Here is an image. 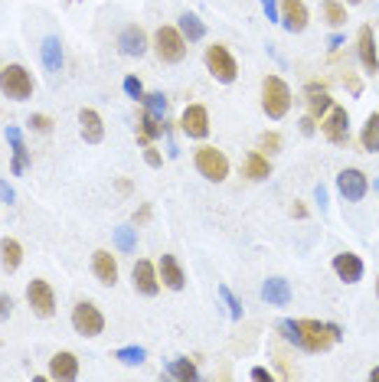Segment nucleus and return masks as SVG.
Returning <instances> with one entry per match:
<instances>
[{"instance_id":"f257e3e1","label":"nucleus","mask_w":379,"mask_h":382,"mask_svg":"<svg viewBox=\"0 0 379 382\" xmlns=\"http://www.w3.org/2000/svg\"><path fill=\"white\" fill-rule=\"evenodd\" d=\"M262 111H265L271 121H278V118L288 115L291 111L288 82L278 79V75H265V79H262Z\"/></svg>"},{"instance_id":"f03ea898","label":"nucleus","mask_w":379,"mask_h":382,"mask_svg":"<svg viewBox=\"0 0 379 382\" xmlns=\"http://www.w3.org/2000/svg\"><path fill=\"white\" fill-rule=\"evenodd\" d=\"M301 333V350L308 353H324L340 340V327L337 323H320V321H298Z\"/></svg>"},{"instance_id":"7ed1b4c3","label":"nucleus","mask_w":379,"mask_h":382,"mask_svg":"<svg viewBox=\"0 0 379 382\" xmlns=\"http://www.w3.org/2000/svg\"><path fill=\"white\" fill-rule=\"evenodd\" d=\"M206 69H210V75L216 82H222V85H232V82L239 79V66H236L232 52L226 50L222 43L206 46Z\"/></svg>"},{"instance_id":"20e7f679","label":"nucleus","mask_w":379,"mask_h":382,"mask_svg":"<svg viewBox=\"0 0 379 382\" xmlns=\"http://www.w3.org/2000/svg\"><path fill=\"white\" fill-rule=\"evenodd\" d=\"M0 91L13 101H27L33 95V75L23 66H3L0 69Z\"/></svg>"},{"instance_id":"39448f33","label":"nucleus","mask_w":379,"mask_h":382,"mask_svg":"<svg viewBox=\"0 0 379 382\" xmlns=\"http://www.w3.org/2000/svg\"><path fill=\"white\" fill-rule=\"evenodd\" d=\"M154 52L160 62H183L187 56V40L177 27H157L154 33Z\"/></svg>"},{"instance_id":"423d86ee","label":"nucleus","mask_w":379,"mask_h":382,"mask_svg":"<svg viewBox=\"0 0 379 382\" xmlns=\"http://www.w3.org/2000/svg\"><path fill=\"white\" fill-rule=\"evenodd\" d=\"M72 327H76V333H82V337H99V333L105 330V314L92 301H79L72 307Z\"/></svg>"},{"instance_id":"0eeeda50","label":"nucleus","mask_w":379,"mask_h":382,"mask_svg":"<svg viewBox=\"0 0 379 382\" xmlns=\"http://www.w3.org/2000/svg\"><path fill=\"white\" fill-rule=\"evenodd\" d=\"M193 163H196V170L213 183H222L229 177V161H226V154L216 151V147H200L196 157H193Z\"/></svg>"},{"instance_id":"6e6552de","label":"nucleus","mask_w":379,"mask_h":382,"mask_svg":"<svg viewBox=\"0 0 379 382\" xmlns=\"http://www.w3.org/2000/svg\"><path fill=\"white\" fill-rule=\"evenodd\" d=\"M27 304H30V311L36 314V317H52L56 314V294H52L50 281H43V278H33L30 284H27Z\"/></svg>"},{"instance_id":"1a4fd4ad","label":"nucleus","mask_w":379,"mask_h":382,"mask_svg":"<svg viewBox=\"0 0 379 382\" xmlns=\"http://www.w3.org/2000/svg\"><path fill=\"white\" fill-rule=\"evenodd\" d=\"M320 131H324V138H327L330 144H347L350 141V115H347V108L334 105V108L327 111V118L320 121Z\"/></svg>"},{"instance_id":"9d476101","label":"nucleus","mask_w":379,"mask_h":382,"mask_svg":"<svg viewBox=\"0 0 379 382\" xmlns=\"http://www.w3.org/2000/svg\"><path fill=\"white\" fill-rule=\"evenodd\" d=\"M337 190H340V196H343V200L359 203V200H363V196L369 193L366 173L357 170V167H347V170H340V177H337Z\"/></svg>"},{"instance_id":"9b49d317","label":"nucleus","mask_w":379,"mask_h":382,"mask_svg":"<svg viewBox=\"0 0 379 382\" xmlns=\"http://www.w3.org/2000/svg\"><path fill=\"white\" fill-rule=\"evenodd\" d=\"M180 131L193 138V141H203L210 134V111L203 105H190L183 115H180Z\"/></svg>"},{"instance_id":"f8f14e48","label":"nucleus","mask_w":379,"mask_h":382,"mask_svg":"<svg viewBox=\"0 0 379 382\" xmlns=\"http://www.w3.org/2000/svg\"><path fill=\"white\" fill-rule=\"evenodd\" d=\"M131 284H134V291L144 294V297H154L160 291V274L157 268L148 262V258H138L134 268H131Z\"/></svg>"},{"instance_id":"ddd939ff","label":"nucleus","mask_w":379,"mask_h":382,"mask_svg":"<svg viewBox=\"0 0 379 382\" xmlns=\"http://www.w3.org/2000/svg\"><path fill=\"white\" fill-rule=\"evenodd\" d=\"M357 56H359V66H363L369 75H376L379 52H376V33H373V27H359L357 30Z\"/></svg>"},{"instance_id":"4468645a","label":"nucleus","mask_w":379,"mask_h":382,"mask_svg":"<svg viewBox=\"0 0 379 382\" xmlns=\"http://www.w3.org/2000/svg\"><path fill=\"white\" fill-rule=\"evenodd\" d=\"M92 272L99 278L105 288H115L118 284V262H115V255L108 249H99L92 255Z\"/></svg>"},{"instance_id":"2eb2a0df","label":"nucleus","mask_w":379,"mask_h":382,"mask_svg":"<svg viewBox=\"0 0 379 382\" xmlns=\"http://www.w3.org/2000/svg\"><path fill=\"white\" fill-rule=\"evenodd\" d=\"M157 274H160V284L170 288V291H183L187 288V274H183V268H180V262L173 255H160Z\"/></svg>"},{"instance_id":"dca6fc26","label":"nucleus","mask_w":379,"mask_h":382,"mask_svg":"<svg viewBox=\"0 0 379 382\" xmlns=\"http://www.w3.org/2000/svg\"><path fill=\"white\" fill-rule=\"evenodd\" d=\"M278 10H281V27L288 33H301L308 27V7L301 0H281Z\"/></svg>"},{"instance_id":"f3484780","label":"nucleus","mask_w":379,"mask_h":382,"mask_svg":"<svg viewBox=\"0 0 379 382\" xmlns=\"http://www.w3.org/2000/svg\"><path fill=\"white\" fill-rule=\"evenodd\" d=\"M334 272H337L340 281L357 284L363 278V258L353 251H340V255H334Z\"/></svg>"},{"instance_id":"a211bd4d","label":"nucleus","mask_w":379,"mask_h":382,"mask_svg":"<svg viewBox=\"0 0 379 382\" xmlns=\"http://www.w3.org/2000/svg\"><path fill=\"white\" fill-rule=\"evenodd\" d=\"M50 376H52V379H62V382L79 379V356L69 353V350H59L50 360Z\"/></svg>"},{"instance_id":"6ab92c4d","label":"nucleus","mask_w":379,"mask_h":382,"mask_svg":"<svg viewBox=\"0 0 379 382\" xmlns=\"http://www.w3.org/2000/svg\"><path fill=\"white\" fill-rule=\"evenodd\" d=\"M118 50H121V56H131V59L144 56V52H148V36H144V30H141V27H124L118 36Z\"/></svg>"},{"instance_id":"aec40b11","label":"nucleus","mask_w":379,"mask_h":382,"mask_svg":"<svg viewBox=\"0 0 379 382\" xmlns=\"http://www.w3.org/2000/svg\"><path fill=\"white\" fill-rule=\"evenodd\" d=\"M79 131L85 138V144H99L105 138V121L95 108H82L79 111Z\"/></svg>"},{"instance_id":"412c9836","label":"nucleus","mask_w":379,"mask_h":382,"mask_svg":"<svg viewBox=\"0 0 379 382\" xmlns=\"http://www.w3.org/2000/svg\"><path fill=\"white\" fill-rule=\"evenodd\" d=\"M262 301L269 307H288L291 304V284L285 278H269L262 284Z\"/></svg>"},{"instance_id":"4be33fe9","label":"nucleus","mask_w":379,"mask_h":382,"mask_svg":"<svg viewBox=\"0 0 379 382\" xmlns=\"http://www.w3.org/2000/svg\"><path fill=\"white\" fill-rule=\"evenodd\" d=\"M308 115H314V118H324L330 108H334V98H330L327 85H320V82H308Z\"/></svg>"},{"instance_id":"5701e85b","label":"nucleus","mask_w":379,"mask_h":382,"mask_svg":"<svg viewBox=\"0 0 379 382\" xmlns=\"http://www.w3.org/2000/svg\"><path fill=\"white\" fill-rule=\"evenodd\" d=\"M164 131H167V121H164V118H154L148 108L141 111V118H138V138H141V144L157 141Z\"/></svg>"},{"instance_id":"b1692460","label":"nucleus","mask_w":379,"mask_h":382,"mask_svg":"<svg viewBox=\"0 0 379 382\" xmlns=\"http://www.w3.org/2000/svg\"><path fill=\"white\" fill-rule=\"evenodd\" d=\"M0 265H3L7 272H17L23 265V245L17 239H10V235L0 239Z\"/></svg>"},{"instance_id":"393cba45","label":"nucleus","mask_w":379,"mask_h":382,"mask_svg":"<svg viewBox=\"0 0 379 382\" xmlns=\"http://www.w3.org/2000/svg\"><path fill=\"white\" fill-rule=\"evenodd\" d=\"M40 56H43V66L50 72H59L62 69V43L59 36H46L40 46Z\"/></svg>"},{"instance_id":"a878e982","label":"nucleus","mask_w":379,"mask_h":382,"mask_svg":"<svg viewBox=\"0 0 379 382\" xmlns=\"http://www.w3.org/2000/svg\"><path fill=\"white\" fill-rule=\"evenodd\" d=\"M7 141H10V147H13V173H23L30 167V151L23 147L20 131H17V128H7Z\"/></svg>"},{"instance_id":"bb28decb","label":"nucleus","mask_w":379,"mask_h":382,"mask_svg":"<svg viewBox=\"0 0 379 382\" xmlns=\"http://www.w3.org/2000/svg\"><path fill=\"white\" fill-rule=\"evenodd\" d=\"M245 177H249V180H269L271 177V163L262 151H252L249 157H245Z\"/></svg>"},{"instance_id":"cd10ccee","label":"nucleus","mask_w":379,"mask_h":382,"mask_svg":"<svg viewBox=\"0 0 379 382\" xmlns=\"http://www.w3.org/2000/svg\"><path fill=\"white\" fill-rule=\"evenodd\" d=\"M180 33H183V40L187 43H196L206 36V27H203V20L196 17V13H180Z\"/></svg>"},{"instance_id":"c85d7f7f","label":"nucleus","mask_w":379,"mask_h":382,"mask_svg":"<svg viewBox=\"0 0 379 382\" xmlns=\"http://www.w3.org/2000/svg\"><path fill=\"white\" fill-rule=\"evenodd\" d=\"M359 144H363V151L376 154L379 151V111H373L363 124V131H359Z\"/></svg>"},{"instance_id":"c756f323","label":"nucleus","mask_w":379,"mask_h":382,"mask_svg":"<svg viewBox=\"0 0 379 382\" xmlns=\"http://www.w3.org/2000/svg\"><path fill=\"white\" fill-rule=\"evenodd\" d=\"M170 376H173V379H196L200 369H196V362L193 360L180 356V360H170Z\"/></svg>"},{"instance_id":"7c9ffc66","label":"nucleus","mask_w":379,"mask_h":382,"mask_svg":"<svg viewBox=\"0 0 379 382\" xmlns=\"http://www.w3.org/2000/svg\"><path fill=\"white\" fill-rule=\"evenodd\" d=\"M115 360L124 362V366H141L148 360V350L144 346H121V350H115Z\"/></svg>"},{"instance_id":"2f4dec72","label":"nucleus","mask_w":379,"mask_h":382,"mask_svg":"<svg viewBox=\"0 0 379 382\" xmlns=\"http://www.w3.org/2000/svg\"><path fill=\"white\" fill-rule=\"evenodd\" d=\"M324 17H327L330 27H343L347 23V7L340 0H324Z\"/></svg>"},{"instance_id":"473e14b6","label":"nucleus","mask_w":379,"mask_h":382,"mask_svg":"<svg viewBox=\"0 0 379 382\" xmlns=\"http://www.w3.org/2000/svg\"><path fill=\"white\" fill-rule=\"evenodd\" d=\"M115 245H118L121 251H134L138 249V229H131V226L115 229Z\"/></svg>"},{"instance_id":"72a5a7b5","label":"nucleus","mask_w":379,"mask_h":382,"mask_svg":"<svg viewBox=\"0 0 379 382\" xmlns=\"http://www.w3.org/2000/svg\"><path fill=\"white\" fill-rule=\"evenodd\" d=\"M141 105H144L154 118H164V115H167V98H164V91H150V95H144Z\"/></svg>"},{"instance_id":"f704fd0d","label":"nucleus","mask_w":379,"mask_h":382,"mask_svg":"<svg viewBox=\"0 0 379 382\" xmlns=\"http://www.w3.org/2000/svg\"><path fill=\"white\" fill-rule=\"evenodd\" d=\"M220 297L226 301V307H229V317L232 321H242V304H239V297L226 288V284H220Z\"/></svg>"},{"instance_id":"c9c22d12","label":"nucleus","mask_w":379,"mask_h":382,"mask_svg":"<svg viewBox=\"0 0 379 382\" xmlns=\"http://www.w3.org/2000/svg\"><path fill=\"white\" fill-rule=\"evenodd\" d=\"M30 131H36V134H50L52 131V118L50 115H30Z\"/></svg>"},{"instance_id":"e433bc0d","label":"nucleus","mask_w":379,"mask_h":382,"mask_svg":"<svg viewBox=\"0 0 379 382\" xmlns=\"http://www.w3.org/2000/svg\"><path fill=\"white\" fill-rule=\"evenodd\" d=\"M121 85H124V91H128V98H134V101L144 98V85H141L138 75H124V82H121Z\"/></svg>"},{"instance_id":"4c0bfd02","label":"nucleus","mask_w":379,"mask_h":382,"mask_svg":"<svg viewBox=\"0 0 379 382\" xmlns=\"http://www.w3.org/2000/svg\"><path fill=\"white\" fill-rule=\"evenodd\" d=\"M278 330H281V337L288 343H294V346H301V333H298V321H281L278 323Z\"/></svg>"},{"instance_id":"58836bf2","label":"nucleus","mask_w":379,"mask_h":382,"mask_svg":"<svg viewBox=\"0 0 379 382\" xmlns=\"http://www.w3.org/2000/svg\"><path fill=\"white\" fill-rule=\"evenodd\" d=\"M259 144H262V151H269V154H275V151H281V138L275 131H265L259 138Z\"/></svg>"},{"instance_id":"ea45409f","label":"nucleus","mask_w":379,"mask_h":382,"mask_svg":"<svg viewBox=\"0 0 379 382\" xmlns=\"http://www.w3.org/2000/svg\"><path fill=\"white\" fill-rule=\"evenodd\" d=\"M262 10H265V17H269L271 23L281 20V10H278V0H262Z\"/></svg>"},{"instance_id":"a19ab883","label":"nucleus","mask_w":379,"mask_h":382,"mask_svg":"<svg viewBox=\"0 0 379 382\" xmlns=\"http://www.w3.org/2000/svg\"><path fill=\"white\" fill-rule=\"evenodd\" d=\"M144 161H148V167H160L164 157H160V151L154 147V144H144Z\"/></svg>"},{"instance_id":"79ce46f5","label":"nucleus","mask_w":379,"mask_h":382,"mask_svg":"<svg viewBox=\"0 0 379 382\" xmlns=\"http://www.w3.org/2000/svg\"><path fill=\"white\" fill-rule=\"evenodd\" d=\"M13 314V301H10V294H0V321H7Z\"/></svg>"},{"instance_id":"37998d69","label":"nucleus","mask_w":379,"mask_h":382,"mask_svg":"<svg viewBox=\"0 0 379 382\" xmlns=\"http://www.w3.org/2000/svg\"><path fill=\"white\" fill-rule=\"evenodd\" d=\"M17 200V193H13V186L7 180H0V203H13Z\"/></svg>"},{"instance_id":"c03bdc74","label":"nucleus","mask_w":379,"mask_h":382,"mask_svg":"<svg viewBox=\"0 0 379 382\" xmlns=\"http://www.w3.org/2000/svg\"><path fill=\"white\" fill-rule=\"evenodd\" d=\"M249 376H252V379H255V382H271V379H275V376H271V372L265 369V366H255V369H252Z\"/></svg>"},{"instance_id":"a18cd8bd","label":"nucleus","mask_w":379,"mask_h":382,"mask_svg":"<svg viewBox=\"0 0 379 382\" xmlns=\"http://www.w3.org/2000/svg\"><path fill=\"white\" fill-rule=\"evenodd\" d=\"M301 131L314 134V131H317V118H314V115H304V118H301Z\"/></svg>"},{"instance_id":"49530a36","label":"nucleus","mask_w":379,"mask_h":382,"mask_svg":"<svg viewBox=\"0 0 379 382\" xmlns=\"http://www.w3.org/2000/svg\"><path fill=\"white\" fill-rule=\"evenodd\" d=\"M314 200L320 203V210H327V190L324 186H314Z\"/></svg>"},{"instance_id":"de8ad7c7","label":"nucleus","mask_w":379,"mask_h":382,"mask_svg":"<svg viewBox=\"0 0 379 382\" xmlns=\"http://www.w3.org/2000/svg\"><path fill=\"white\" fill-rule=\"evenodd\" d=\"M148 219H150V206H141V210L134 212V222L141 226V222H148Z\"/></svg>"},{"instance_id":"09e8293b","label":"nucleus","mask_w":379,"mask_h":382,"mask_svg":"<svg viewBox=\"0 0 379 382\" xmlns=\"http://www.w3.org/2000/svg\"><path fill=\"white\" fill-rule=\"evenodd\" d=\"M291 216H294V219H304V216H308V210H304L301 203H294V206H291Z\"/></svg>"},{"instance_id":"8fccbe9b","label":"nucleus","mask_w":379,"mask_h":382,"mask_svg":"<svg viewBox=\"0 0 379 382\" xmlns=\"http://www.w3.org/2000/svg\"><path fill=\"white\" fill-rule=\"evenodd\" d=\"M343 46V36H330V50H340Z\"/></svg>"},{"instance_id":"3c124183","label":"nucleus","mask_w":379,"mask_h":382,"mask_svg":"<svg viewBox=\"0 0 379 382\" xmlns=\"http://www.w3.org/2000/svg\"><path fill=\"white\" fill-rule=\"evenodd\" d=\"M118 193H131V180H118Z\"/></svg>"},{"instance_id":"603ef678","label":"nucleus","mask_w":379,"mask_h":382,"mask_svg":"<svg viewBox=\"0 0 379 382\" xmlns=\"http://www.w3.org/2000/svg\"><path fill=\"white\" fill-rule=\"evenodd\" d=\"M369 379H379V366H373V369H369Z\"/></svg>"},{"instance_id":"864d4df0","label":"nucleus","mask_w":379,"mask_h":382,"mask_svg":"<svg viewBox=\"0 0 379 382\" xmlns=\"http://www.w3.org/2000/svg\"><path fill=\"white\" fill-rule=\"evenodd\" d=\"M347 3H350V7H357V3H363V0H347Z\"/></svg>"},{"instance_id":"5fc2aeb1","label":"nucleus","mask_w":379,"mask_h":382,"mask_svg":"<svg viewBox=\"0 0 379 382\" xmlns=\"http://www.w3.org/2000/svg\"><path fill=\"white\" fill-rule=\"evenodd\" d=\"M376 294H379V278H376Z\"/></svg>"},{"instance_id":"6e6d98bb","label":"nucleus","mask_w":379,"mask_h":382,"mask_svg":"<svg viewBox=\"0 0 379 382\" xmlns=\"http://www.w3.org/2000/svg\"><path fill=\"white\" fill-rule=\"evenodd\" d=\"M376 193H379V180H376Z\"/></svg>"}]
</instances>
